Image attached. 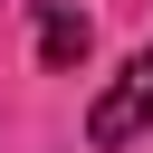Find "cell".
I'll use <instances>...</instances> for the list:
<instances>
[{
    "label": "cell",
    "mask_w": 153,
    "mask_h": 153,
    "mask_svg": "<svg viewBox=\"0 0 153 153\" xmlns=\"http://www.w3.org/2000/svg\"><path fill=\"white\" fill-rule=\"evenodd\" d=\"M134 134H153V48H134V57H124V76L86 105V143H105V153H115V143H134Z\"/></svg>",
    "instance_id": "cell-1"
},
{
    "label": "cell",
    "mask_w": 153,
    "mask_h": 153,
    "mask_svg": "<svg viewBox=\"0 0 153 153\" xmlns=\"http://www.w3.org/2000/svg\"><path fill=\"white\" fill-rule=\"evenodd\" d=\"M86 48H96L86 10H67V0H38V67H48V76H76V67H86Z\"/></svg>",
    "instance_id": "cell-2"
}]
</instances>
